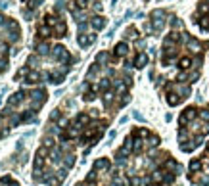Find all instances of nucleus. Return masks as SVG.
I'll return each mask as SVG.
<instances>
[{
    "label": "nucleus",
    "mask_w": 209,
    "mask_h": 186,
    "mask_svg": "<svg viewBox=\"0 0 209 186\" xmlns=\"http://www.w3.org/2000/svg\"><path fill=\"white\" fill-rule=\"evenodd\" d=\"M115 165L123 186H171L180 165L171 154L159 150V136L134 127L115 152Z\"/></svg>",
    "instance_id": "nucleus-1"
},
{
    "label": "nucleus",
    "mask_w": 209,
    "mask_h": 186,
    "mask_svg": "<svg viewBox=\"0 0 209 186\" xmlns=\"http://www.w3.org/2000/svg\"><path fill=\"white\" fill-rule=\"evenodd\" d=\"M209 40H200L184 29L179 17L171 19V29L163 37L159 50L161 69L171 71L169 77L159 79V86L169 106H179L190 96L192 84L202 73V63Z\"/></svg>",
    "instance_id": "nucleus-2"
},
{
    "label": "nucleus",
    "mask_w": 209,
    "mask_h": 186,
    "mask_svg": "<svg viewBox=\"0 0 209 186\" xmlns=\"http://www.w3.org/2000/svg\"><path fill=\"white\" fill-rule=\"evenodd\" d=\"M73 63L75 56L63 44H52V42L33 44V52L21 65V69L16 71L14 81L25 84H60L67 77Z\"/></svg>",
    "instance_id": "nucleus-3"
},
{
    "label": "nucleus",
    "mask_w": 209,
    "mask_h": 186,
    "mask_svg": "<svg viewBox=\"0 0 209 186\" xmlns=\"http://www.w3.org/2000/svg\"><path fill=\"white\" fill-rule=\"evenodd\" d=\"M75 148L60 140L52 130H48V134L42 138L40 146L35 152V157H33L31 179L35 184L61 186L67 173L75 165Z\"/></svg>",
    "instance_id": "nucleus-4"
},
{
    "label": "nucleus",
    "mask_w": 209,
    "mask_h": 186,
    "mask_svg": "<svg viewBox=\"0 0 209 186\" xmlns=\"http://www.w3.org/2000/svg\"><path fill=\"white\" fill-rule=\"evenodd\" d=\"M48 90L44 86L19 88L8 98L6 106L0 109V138L8 136L16 127L31 123L48 102Z\"/></svg>",
    "instance_id": "nucleus-5"
},
{
    "label": "nucleus",
    "mask_w": 209,
    "mask_h": 186,
    "mask_svg": "<svg viewBox=\"0 0 209 186\" xmlns=\"http://www.w3.org/2000/svg\"><path fill=\"white\" fill-rule=\"evenodd\" d=\"M107 125V117H100L92 111H79L75 117L67 119L65 123H60L58 127H50L48 130H52L60 140L67 142L73 148H90L102 138Z\"/></svg>",
    "instance_id": "nucleus-6"
},
{
    "label": "nucleus",
    "mask_w": 209,
    "mask_h": 186,
    "mask_svg": "<svg viewBox=\"0 0 209 186\" xmlns=\"http://www.w3.org/2000/svg\"><path fill=\"white\" fill-rule=\"evenodd\" d=\"M65 8L77 23V42L81 48H89L96 40V33L107 25L102 16L100 0H67Z\"/></svg>",
    "instance_id": "nucleus-7"
},
{
    "label": "nucleus",
    "mask_w": 209,
    "mask_h": 186,
    "mask_svg": "<svg viewBox=\"0 0 209 186\" xmlns=\"http://www.w3.org/2000/svg\"><path fill=\"white\" fill-rule=\"evenodd\" d=\"M209 134V106H190L179 117V148L186 154L194 152Z\"/></svg>",
    "instance_id": "nucleus-8"
},
{
    "label": "nucleus",
    "mask_w": 209,
    "mask_h": 186,
    "mask_svg": "<svg viewBox=\"0 0 209 186\" xmlns=\"http://www.w3.org/2000/svg\"><path fill=\"white\" fill-rule=\"evenodd\" d=\"M21 44V27L17 19L0 12V75L10 67V58L14 52H19Z\"/></svg>",
    "instance_id": "nucleus-9"
},
{
    "label": "nucleus",
    "mask_w": 209,
    "mask_h": 186,
    "mask_svg": "<svg viewBox=\"0 0 209 186\" xmlns=\"http://www.w3.org/2000/svg\"><path fill=\"white\" fill-rule=\"evenodd\" d=\"M67 35V21H65L60 6L42 14V17L35 25V35H33V44H42V42H52L63 39Z\"/></svg>",
    "instance_id": "nucleus-10"
},
{
    "label": "nucleus",
    "mask_w": 209,
    "mask_h": 186,
    "mask_svg": "<svg viewBox=\"0 0 209 186\" xmlns=\"http://www.w3.org/2000/svg\"><path fill=\"white\" fill-rule=\"evenodd\" d=\"M75 186H123L119 173H115L113 163L107 157H100L94 161V165L83 182H77Z\"/></svg>",
    "instance_id": "nucleus-11"
},
{
    "label": "nucleus",
    "mask_w": 209,
    "mask_h": 186,
    "mask_svg": "<svg viewBox=\"0 0 209 186\" xmlns=\"http://www.w3.org/2000/svg\"><path fill=\"white\" fill-rule=\"evenodd\" d=\"M188 180L196 186H209V142L202 156H198L188 165Z\"/></svg>",
    "instance_id": "nucleus-12"
},
{
    "label": "nucleus",
    "mask_w": 209,
    "mask_h": 186,
    "mask_svg": "<svg viewBox=\"0 0 209 186\" xmlns=\"http://www.w3.org/2000/svg\"><path fill=\"white\" fill-rule=\"evenodd\" d=\"M190 19L200 31L209 33V0H200V4L194 10Z\"/></svg>",
    "instance_id": "nucleus-13"
},
{
    "label": "nucleus",
    "mask_w": 209,
    "mask_h": 186,
    "mask_svg": "<svg viewBox=\"0 0 209 186\" xmlns=\"http://www.w3.org/2000/svg\"><path fill=\"white\" fill-rule=\"evenodd\" d=\"M21 4H23V8L27 10V12H35V10L44 2V0H19Z\"/></svg>",
    "instance_id": "nucleus-14"
},
{
    "label": "nucleus",
    "mask_w": 209,
    "mask_h": 186,
    "mask_svg": "<svg viewBox=\"0 0 209 186\" xmlns=\"http://www.w3.org/2000/svg\"><path fill=\"white\" fill-rule=\"evenodd\" d=\"M0 186H21L12 175H4V177H0Z\"/></svg>",
    "instance_id": "nucleus-15"
},
{
    "label": "nucleus",
    "mask_w": 209,
    "mask_h": 186,
    "mask_svg": "<svg viewBox=\"0 0 209 186\" xmlns=\"http://www.w3.org/2000/svg\"><path fill=\"white\" fill-rule=\"evenodd\" d=\"M144 2H150V0H144Z\"/></svg>",
    "instance_id": "nucleus-16"
}]
</instances>
